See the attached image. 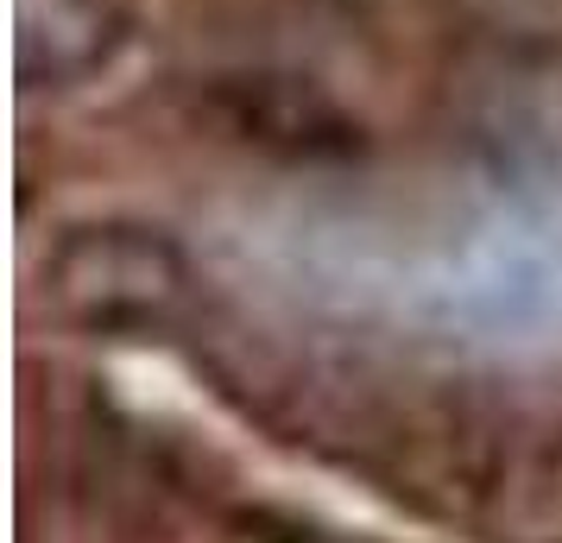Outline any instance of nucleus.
Segmentation results:
<instances>
[{
  "label": "nucleus",
  "instance_id": "nucleus-1",
  "mask_svg": "<svg viewBox=\"0 0 562 543\" xmlns=\"http://www.w3.org/2000/svg\"><path fill=\"white\" fill-rule=\"evenodd\" d=\"M57 310L95 323V329H139L158 323L190 285L183 253L158 228L139 222H89L57 240L52 265H45Z\"/></svg>",
  "mask_w": 562,
  "mask_h": 543
},
{
  "label": "nucleus",
  "instance_id": "nucleus-2",
  "mask_svg": "<svg viewBox=\"0 0 562 543\" xmlns=\"http://www.w3.org/2000/svg\"><path fill=\"white\" fill-rule=\"evenodd\" d=\"M121 20L108 0H20V82L70 89L108 64Z\"/></svg>",
  "mask_w": 562,
  "mask_h": 543
}]
</instances>
